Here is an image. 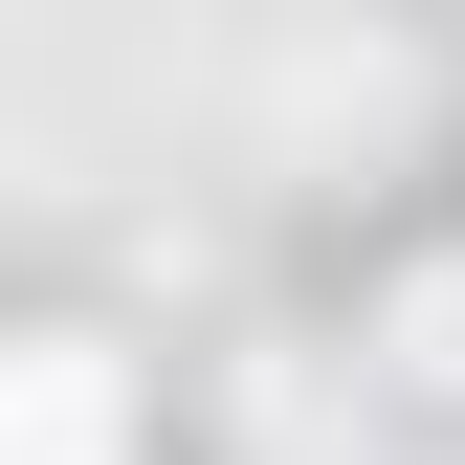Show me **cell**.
Segmentation results:
<instances>
[{
    "instance_id": "obj_1",
    "label": "cell",
    "mask_w": 465,
    "mask_h": 465,
    "mask_svg": "<svg viewBox=\"0 0 465 465\" xmlns=\"http://www.w3.org/2000/svg\"><path fill=\"white\" fill-rule=\"evenodd\" d=\"M0 465H134V377L89 332H23L0 355Z\"/></svg>"
}]
</instances>
